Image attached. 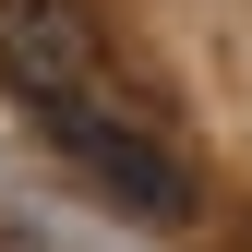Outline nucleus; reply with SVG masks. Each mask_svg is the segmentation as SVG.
Returning a JSON list of instances; mask_svg holds the SVG:
<instances>
[{
    "instance_id": "1",
    "label": "nucleus",
    "mask_w": 252,
    "mask_h": 252,
    "mask_svg": "<svg viewBox=\"0 0 252 252\" xmlns=\"http://www.w3.org/2000/svg\"><path fill=\"white\" fill-rule=\"evenodd\" d=\"M48 132H60V156H72L84 180H96V192L120 204V216H144V228H180V216H192L204 192H192V156H180V132L156 108H132V96H72V108H36Z\"/></svg>"
},
{
    "instance_id": "2",
    "label": "nucleus",
    "mask_w": 252,
    "mask_h": 252,
    "mask_svg": "<svg viewBox=\"0 0 252 252\" xmlns=\"http://www.w3.org/2000/svg\"><path fill=\"white\" fill-rule=\"evenodd\" d=\"M0 84L24 108H72L108 84V24L96 0H0Z\"/></svg>"
},
{
    "instance_id": "3",
    "label": "nucleus",
    "mask_w": 252,
    "mask_h": 252,
    "mask_svg": "<svg viewBox=\"0 0 252 252\" xmlns=\"http://www.w3.org/2000/svg\"><path fill=\"white\" fill-rule=\"evenodd\" d=\"M0 252H36V240H0Z\"/></svg>"
}]
</instances>
